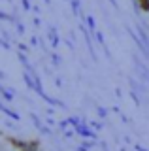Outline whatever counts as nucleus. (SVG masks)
Listing matches in <instances>:
<instances>
[{"instance_id": "2", "label": "nucleus", "mask_w": 149, "mask_h": 151, "mask_svg": "<svg viewBox=\"0 0 149 151\" xmlns=\"http://www.w3.org/2000/svg\"><path fill=\"white\" fill-rule=\"evenodd\" d=\"M85 19H87V25H89V30L92 32V30H95V27H96L95 19H92V17H85Z\"/></svg>"}, {"instance_id": "1", "label": "nucleus", "mask_w": 149, "mask_h": 151, "mask_svg": "<svg viewBox=\"0 0 149 151\" xmlns=\"http://www.w3.org/2000/svg\"><path fill=\"white\" fill-rule=\"evenodd\" d=\"M72 9H74V13L81 15V6H80V0H72Z\"/></svg>"}]
</instances>
